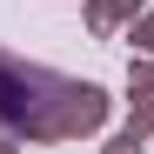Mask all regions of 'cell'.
Segmentation results:
<instances>
[{"label":"cell","mask_w":154,"mask_h":154,"mask_svg":"<svg viewBox=\"0 0 154 154\" xmlns=\"http://www.w3.org/2000/svg\"><path fill=\"white\" fill-rule=\"evenodd\" d=\"M0 154H20V134H7V127H0Z\"/></svg>","instance_id":"52a82bcc"},{"label":"cell","mask_w":154,"mask_h":154,"mask_svg":"<svg viewBox=\"0 0 154 154\" xmlns=\"http://www.w3.org/2000/svg\"><path fill=\"white\" fill-rule=\"evenodd\" d=\"M134 14H147V0H87V34L107 40V34H121Z\"/></svg>","instance_id":"7a4b0ae2"},{"label":"cell","mask_w":154,"mask_h":154,"mask_svg":"<svg viewBox=\"0 0 154 154\" xmlns=\"http://www.w3.org/2000/svg\"><path fill=\"white\" fill-rule=\"evenodd\" d=\"M127 127H134V134H154V94H141V100H134V114H127Z\"/></svg>","instance_id":"8992f818"},{"label":"cell","mask_w":154,"mask_h":154,"mask_svg":"<svg viewBox=\"0 0 154 154\" xmlns=\"http://www.w3.org/2000/svg\"><path fill=\"white\" fill-rule=\"evenodd\" d=\"M114 114V94L74 74H47L27 67L20 54H0V127L27 141H81L100 134Z\"/></svg>","instance_id":"6da1fadb"},{"label":"cell","mask_w":154,"mask_h":154,"mask_svg":"<svg viewBox=\"0 0 154 154\" xmlns=\"http://www.w3.org/2000/svg\"><path fill=\"white\" fill-rule=\"evenodd\" d=\"M127 40H134V54H147V60H154V7L127 20Z\"/></svg>","instance_id":"3957f363"},{"label":"cell","mask_w":154,"mask_h":154,"mask_svg":"<svg viewBox=\"0 0 154 154\" xmlns=\"http://www.w3.org/2000/svg\"><path fill=\"white\" fill-rule=\"evenodd\" d=\"M127 94H134V100H141V94H154V60H147V54L127 60Z\"/></svg>","instance_id":"277c9868"},{"label":"cell","mask_w":154,"mask_h":154,"mask_svg":"<svg viewBox=\"0 0 154 154\" xmlns=\"http://www.w3.org/2000/svg\"><path fill=\"white\" fill-rule=\"evenodd\" d=\"M100 154H147V134L121 127V134H107V147H100Z\"/></svg>","instance_id":"5b68a950"}]
</instances>
